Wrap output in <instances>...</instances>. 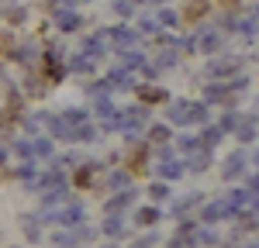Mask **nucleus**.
I'll use <instances>...</instances> for the list:
<instances>
[{
  "mask_svg": "<svg viewBox=\"0 0 259 248\" xmlns=\"http://www.w3.org/2000/svg\"><path fill=\"white\" fill-rule=\"evenodd\" d=\"M49 221H56V224H80V221H83V207L80 204H69V207H62V210H52Z\"/></svg>",
  "mask_w": 259,
  "mask_h": 248,
  "instance_id": "obj_1",
  "label": "nucleus"
},
{
  "mask_svg": "<svg viewBox=\"0 0 259 248\" xmlns=\"http://www.w3.org/2000/svg\"><path fill=\"white\" fill-rule=\"evenodd\" d=\"M228 214H235V210L225 204V200H218V204H207V207H204V221H207V224H214V221L228 217Z\"/></svg>",
  "mask_w": 259,
  "mask_h": 248,
  "instance_id": "obj_2",
  "label": "nucleus"
},
{
  "mask_svg": "<svg viewBox=\"0 0 259 248\" xmlns=\"http://www.w3.org/2000/svg\"><path fill=\"white\" fill-rule=\"evenodd\" d=\"M56 24H59L62 31H76V28H80V14H73V11H56Z\"/></svg>",
  "mask_w": 259,
  "mask_h": 248,
  "instance_id": "obj_3",
  "label": "nucleus"
},
{
  "mask_svg": "<svg viewBox=\"0 0 259 248\" xmlns=\"http://www.w3.org/2000/svg\"><path fill=\"white\" fill-rule=\"evenodd\" d=\"M104 38L118 41V45H135V31H128V28H111V31H104Z\"/></svg>",
  "mask_w": 259,
  "mask_h": 248,
  "instance_id": "obj_4",
  "label": "nucleus"
},
{
  "mask_svg": "<svg viewBox=\"0 0 259 248\" xmlns=\"http://www.w3.org/2000/svg\"><path fill=\"white\" fill-rule=\"evenodd\" d=\"M187 121H194V124H207V107L204 103H187Z\"/></svg>",
  "mask_w": 259,
  "mask_h": 248,
  "instance_id": "obj_5",
  "label": "nucleus"
},
{
  "mask_svg": "<svg viewBox=\"0 0 259 248\" xmlns=\"http://www.w3.org/2000/svg\"><path fill=\"white\" fill-rule=\"evenodd\" d=\"M135 221L139 224H156L159 221V210L156 207H142V210H135Z\"/></svg>",
  "mask_w": 259,
  "mask_h": 248,
  "instance_id": "obj_6",
  "label": "nucleus"
},
{
  "mask_svg": "<svg viewBox=\"0 0 259 248\" xmlns=\"http://www.w3.org/2000/svg\"><path fill=\"white\" fill-rule=\"evenodd\" d=\"M242 169H245V165H242V152H239V155H232V159H228V165H225V179H235Z\"/></svg>",
  "mask_w": 259,
  "mask_h": 248,
  "instance_id": "obj_7",
  "label": "nucleus"
},
{
  "mask_svg": "<svg viewBox=\"0 0 259 248\" xmlns=\"http://www.w3.org/2000/svg\"><path fill=\"white\" fill-rule=\"evenodd\" d=\"M169 121H173V124H183V121H187V103H183V100H177L173 107H169Z\"/></svg>",
  "mask_w": 259,
  "mask_h": 248,
  "instance_id": "obj_8",
  "label": "nucleus"
},
{
  "mask_svg": "<svg viewBox=\"0 0 259 248\" xmlns=\"http://www.w3.org/2000/svg\"><path fill=\"white\" fill-rule=\"evenodd\" d=\"M159 176H166V179H180V176H183V165L180 162H166V165H159Z\"/></svg>",
  "mask_w": 259,
  "mask_h": 248,
  "instance_id": "obj_9",
  "label": "nucleus"
},
{
  "mask_svg": "<svg viewBox=\"0 0 259 248\" xmlns=\"http://www.w3.org/2000/svg\"><path fill=\"white\" fill-rule=\"evenodd\" d=\"M239 138H242V142H252V138H256V117L242 121V128H239Z\"/></svg>",
  "mask_w": 259,
  "mask_h": 248,
  "instance_id": "obj_10",
  "label": "nucleus"
},
{
  "mask_svg": "<svg viewBox=\"0 0 259 248\" xmlns=\"http://www.w3.org/2000/svg\"><path fill=\"white\" fill-rule=\"evenodd\" d=\"M207 165H211V155H207V152H197V155L190 159V169H194V172H204Z\"/></svg>",
  "mask_w": 259,
  "mask_h": 248,
  "instance_id": "obj_11",
  "label": "nucleus"
},
{
  "mask_svg": "<svg viewBox=\"0 0 259 248\" xmlns=\"http://www.w3.org/2000/svg\"><path fill=\"white\" fill-rule=\"evenodd\" d=\"M83 52L97 59V55H104V41H100V38H90V41H83Z\"/></svg>",
  "mask_w": 259,
  "mask_h": 248,
  "instance_id": "obj_12",
  "label": "nucleus"
},
{
  "mask_svg": "<svg viewBox=\"0 0 259 248\" xmlns=\"http://www.w3.org/2000/svg\"><path fill=\"white\" fill-rule=\"evenodd\" d=\"M69 69H73V73H90V69H94V62H90V59H80V55H76V59L69 62Z\"/></svg>",
  "mask_w": 259,
  "mask_h": 248,
  "instance_id": "obj_13",
  "label": "nucleus"
},
{
  "mask_svg": "<svg viewBox=\"0 0 259 248\" xmlns=\"http://www.w3.org/2000/svg\"><path fill=\"white\" fill-rule=\"evenodd\" d=\"M152 142H169V128H166V124H156V128H152Z\"/></svg>",
  "mask_w": 259,
  "mask_h": 248,
  "instance_id": "obj_14",
  "label": "nucleus"
},
{
  "mask_svg": "<svg viewBox=\"0 0 259 248\" xmlns=\"http://www.w3.org/2000/svg\"><path fill=\"white\" fill-rule=\"evenodd\" d=\"M221 135H225L221 128H207V131H204V142H200V145H214V142H221Z\"/></svg>",
  "mask_w": 259,
  "mask_h": 248,
  "instance_id": "obj_15",
  "label": "nucleus"
},
{
  "mask_svg": "<svg viewBox=\"0 0 259 248\" xmlns=\"http://www.w3.org/2000/svg\"><path fill=\"white\" fill-rule=\"evenodd\" d=\"M149 197H152V200H166V197H169V190H166V183H152V190H149Z\"/></svg>",
  "mask_w": 259,
  "mask_h": 248,
  "instance_id": "obj_16",
  "label": "nucleus"
},
{
  "mask_svg": "<svg viewBox=\"0 0 259 248\" xmlns=\"http://www.w3.org/2000/svg\"><path fill=\"white\" fill-rule=\"evenodd\" d=\"M218 35H214V31H207V35H204V52H214V48H218Z\"/></svg>",
  "mask_w": 259,
  "mask_h": 248,
  "instance_id": "obj_17",
  "label": "nucleus"
},
{
  "mask_svg": "<svg viewBox=\"0 0 259 248\" xmlns=\"http://www.w3.org/2000/svg\"><path fill=\"white\" fill-rule=\"evenodd\" d=\"M104 231H107V234H114V238H118L121 231H124V227H121V221L118 217H111V221H107V224H104Z\"/></svg>",
  "mask_w": 259,
  "mask_h": 248,
  "instance_id": "obj_18",
  "label": "nucleus"
},
{
  "mask_svg": "<svg viewBox=\"0 0 259 248\" xmlns=\"http://www.w3.org/2000/svg\"><path fill=\"white\" fill-rule=\"evenodd\" d=\"M24 231H28V238H38V221L35 217H24Z\"/></svg>",
  "mask_w": 259,
  "mask_h": 248,
  "instance_id": "obj_19",
  "label": "nucleus"
},
{
  "mask_svg": "<svg viewBox=\"0 0 259 248\" xmlns=\"http://www.w3.org/2000/svg\"><path fill=\"white\" fill-rule=\"evenodd\" d=\"M159 66H162V69L177 66V52H162V55H159Z\"/></svg>",
  "mask_w": 259,
  "mask_h": 248,
  "instance_id": "obj_20",
  "label": "nucleus"
},
{
  "mask_svg": "<svg viewBox=\"0 0 259 248\" xmlns=\"http://www.w3.org/2000/svg\"><path fill=\"white\" fill-rule=\"evenodd\" d=\"M31 152H38V155H52V145H49L45 138H41V142H35V145H31Z\"/></svg>",
  "mask_w": 259,
  "mask_h": 248,
  "instance_id": "obj_21",
  "label": "nucleus"
},
{
  "mask_svg": "<svg viewBox=\"0 0 259 248\" xmlns=\"http://www.w3.org/2000/svg\"><path fill=\"white\" fill-rule=\"evenodd\" d=\"M225 93H228V86H211V90H207V100H221Z\"/></svg>",
  "mask_w": 259,
  "mask_h": 248,
  "instance_id": "obj_22",
  "label": "nucleus"
},
{
  "mask_svg": "<svg viewBox=\"0 0 259 248\" xmlns=\"http://www.w3.org/2000/svg\"><path fill=\"white\" fill-rule=\"evenodd\" d=\"M159 24L173 28V24H177V14H173V11H162V14H159Z\"/></svg>",
  "mask_w": 259,
  "mask_h": 248,
  "instance_id": "obj_23",
  "label": "nucleus"
},
{
  "mask_svg": "<svg viewBox=\"0 0 259 248\" xmlns=\"http://www.w3.org/2000/svg\"><path fill=\"white\" fill-rule=\"evenodd\" d=\"M124 62H128V66H142V52H124Z\"/></svg>",
  "mask_w": 259,
  "mask_h": 248,
  "instance_id": "obj_24",
  "label": "nucleus"
},
{
  "mask_svg": "<svg viewBox=\"0 0 259 248\" xmlns=\"http://www.w3.org/2000/svg\"><path fill=\"white\" fill-rule=\"evenodd\" d=\"M183 148H187V152H200V138H183Z\"/></svg>",
  "mask_w": 259,
  "mask_h": 248,
  "instance_id": "obj_25",
  "label": "nucleus"
},
{
  "mask_svg": "<svg viewBox=\"0 0 259 248\" xmlns=\"http://www.w3.org/2000/svg\"><path fill=\"white\" fill-rule=\"evenodd\" d=\"M204 11H207V4H204V0H197V4H194V7H190V11H187V14H190V18H200V14H204Z\"/></svg>",
  "mask_w": 259,
  "mask_h": 248,
  "instance_id": "obj_26",
  "label": "nucleus"
},
{
  "mask_svg": "<svg viewBox=\"0 0 259 248\" xmlns=\"http://www.w3.org/2000/svg\"><path fill=\"white\" fill-rule=\"evenodd\" d=\"M107 183H111V186H124V183H128V176H124V172H111Z\"/></svg>",
  "mask_w": 259,
  "mask_h": 248,
  "instance_id": "obj_27",
  "label": "nucleus"
},
{
  "mask_svg": "<svg viewBox=\"0 0 259 248\" xmlns=\"http://www.w3.org/2000/svg\"><path fill=\"white\" fill-rule=\"evenodd\" d=\"M142 100H162V90H142Z\"/></svg>",
  "mask_w": 259,
  "mask_h": 248,
  "instance_id": "obj_28",
  "label": "nucleus"
},
{
  "mask_svg": "<svg viewBox=\"0 0 259 248\" xmlns=\"http://www.w3.org/2000/svg\"><path fill=\"white\" fill-rule=\"evenodd\" d=\"M114 11H118V14H132V4H124V0H118V4H114Z\"/></svg>",
  "mask_w": 259,
  "mask_h": 248,
  "instance_id": "obj_29",
  "label": "nucleus"
},
{
  "mask_svg": "<svg viewBox=\"0 0 259 248\" xmlns=\"http://www.w3.org/2000/svg\"><path fill=\"white\" fill-rule=\"evenodd\" d=\"M18 152L21 155H31V142H18Z\"/></svg>",
  "mask_w": 259,
  "mask_h": 248,
  "instance_id": "obj_30",
  "label": "nucleus"
},
{
  "mask_svg": "<svg viewBox=\"0 0 259 248\" xmlns=\"http://www.w3.org/2000/svg\"><path fill=\"white\" fill-rule=\"evenodd\" d=\"M169 248H183V241H173V245H169Z\"/></svg>",
  "mask_w": 259,
  "mask_h": 248,
  "instance_id": "obj_31",
  "label": "nucleus"
},
{
  "mask_svg": "<svg viewBox=\"0 0 259 248\" xmlns=\"http://www.w3.org/2000/svg\"><path fill=\"white\" fill-rule=\"evenodd\" d=\"M135 4H145V0H135Z\"/></svg>",
  "mask_w": 259,
  "mask_h": 248,
  "instance_id": "obj_32",
  "label": "nucleus"
}]
</instances>
